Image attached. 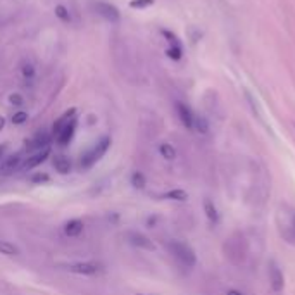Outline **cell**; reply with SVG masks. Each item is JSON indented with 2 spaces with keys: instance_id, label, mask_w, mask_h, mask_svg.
Instances as JSON below:
<instances>
[{
  "instance_id": "1",
  "label": "cell",
  "mask_w": 295,
  "mask_h": 295,
  "mask_svg": "<svg viewBox=\"0 0 295 295\" xmlns=\"http://www.w3.org/2000/svg\"><path fill=\"white\" fill-rule=\"evenodd\" d=\"M223 252L231 264L235 266H242L247 262L249 257V245L247 240L243 238L242 233H233L230 238H226V242L223 245Z\"/></svg>"
},
{
  "instance_id": "2",
  "label": "cell",
  "mask_w": 295,
  "mask_h": 295,
  "mask_svg": "<svg viewBox=\"0 0 295 295\" xmlns=\"http://www.w3.org/2000/svg\"><path fill=\"white\" fill-rule=\"evenodd\" d=\"M276 225H278V231L281 238L285 242L295 245V211L288 209L287 206L280 207L278 216H276Z\"/></svg>"
},
{
  "instance_id": "3",
  "label": "cell",
  "mask_w": 295,
  "mask_h": 295,
  "mask_svg": "<svg viewBox=\"0 0 295 295\" xmlns=\"http://www.w3.org/2000/svg\"><path fill=\"white\" fill-rule=\"evenodd\" d=\"M167 251L173 254L181 264L187 267H193L195 262H197V256H195L193 249L190 247L188 243L180 242V240H171V242H167Z\"/></svg>"
},
{
  "instance_id": "4",
  "label": "cell",
  "mask_w": 295,
  "mask_h": 295,
  "mask_svg": "<svg viewBox=\"0 0 295 295\" xmlns=\"http://www.w3.org/2000/svg\"><path fill=\"white\" fill-rule=\"evenodd\" d=\"M109 147H111V138L102 137L83 157H81V167H83V169H90L95 162H99L104 157V154L109 151Z\"/></svg>"
},
{
  "instance_id": "5",
  "label": "cell",
  "mask_w": 295,
  "mask_h": 295,
  "mask_svg": "<svg viewBox=\"0 0 295 295\" xmlns=\"http://www.w3.org/2000/svg\"><path fill=\"white\" fill-rule=\"evenodd\" d=\"M95 11H97L99 16H102L104 19L112 22V24H117V22L121 21V12L119 9H117L116 6H112V4L109 2H102V0H99V2L93 4Z\"/></svg>"
},
{
  "instance_id": "6",
  "label": "cell",
  "mask_w": 295,
  "mask_h": 295,
  "mask_svg": "<svg viewBox=\"0 0 295 295\" xmlns=\"http://www.w3.org/2000/svg\"><path fill=\"white\" fill-rule=\"evenodd\" d=\"M66 269L71 271V273H78V275H97L102 271V266L93 261H85V262H72V264H67Z\"/></svg>"
},
{
  "instance_id": "7",
  "label": "cell",
  "mask_w": 295,
  "mask_h": 295,
  "mask_svg": "<svg viewBox=\"0 0 295 295\" xmlns=\"http://www.w3.org/2000/svg\"><path fill=\"white\" fill-rule=\"evenodd\" d=\"M76 126H78V121H76V117H72L69 122H66V125L56 133L57 143L61 145V147H66V145H69V142H71L72 137H75V133H76Z\"/></svg>"
},
{
  "instance_id": "8",
  "label": "cell",
  "mask_w": 295,
  "mask_h": 295,
  "mask_svg": "<svg viewBox=\"0 0 295 295\" xmlns=\"http://www.w3.org/2000/svg\"><path fill=\"white\" fill-rule=\"evenodd\" d=\"M267 275H269V285L271 288L275 290V292H280V290H283L285 287V276L281 273L280 266L276 264L275 261L269 262V269H267Z\"/></svg>"
},
{
  "instance_id": "9",
  "label": "cell",
  "mask_w": 295,
  "mask_h": 295,
  "mask_svg": "<svg viewBox=\"0 0 295 295\" xmlns=\"http://www.w3.org/2000/svg\"><path fill=\"white\" fill-rule=\"evenodd\" d=\"M21 167H22V154H14V156L2 161V164H0V175L9 176L16 173L17 169H21Z\"/></svg>"
},
{
  "instance_id": "10",
  "label": "cell",
  "mask_w": 295,
  "mask_h": 295,
  "mask_svg": "<svg viewBox=\"0 0 295 295\" xmlns=\"http://www.w3.org/2000/svg\"><path fill=\"white\" fill-rule=\"evenodd\" d=\"M48 157H51V147L42 149V151H38V152H33L24 162H22V169H26V171L33 169V167L43 164V162L47 161Z\"/></svg>"
},
{
  "instance_id": "11",
  "label": "cell",
  "mask_w": 295,
  "mask_h": 295,
  "mask_svg": "<svg viewBox=\"0 0 295 295\" xmlns=\"http://www.w3.org/2000/svg\"><path fill=\"white\" fill-rule=\"evenodd\" d=\"M175 107H176V114H178L181 125H183L185 128H188V130H193L195 114L192 112V109H190L187 104H183V102H176Z\"/></svg>"
},
{
  "instance_id": "12",
  "label": "cell",
  "mask_w": 295,
  "mask_h": 295,
  "mask_svg": "<svg viewBox=\"0 0 295 295\" xmlns=\"http://www.w3.org/2000/svg\"><path fill=\"white\" fill-rule=\"evenodd\" d=\"M48 142H51V137H48L45 131H40V133H36L33 138L26 142V151H28V152H38V151H42V149H47Z\"/></svg>"
},
{
  "instance_id": "13",
  "label": "cell",
  "mask_w": 295,
  "mask_h": 295,
  "mask_svg": "<svg viewBox=\"0 0 295 295\" xmlns=\"http://www.w3.org/2000/svg\"><path fill=\"white\" fill-rule=\"evenodd\" d=\"M128 238H130V242L135 245V247L145 249V251H154V249H156V245L152 243L151 238H147L142 233H137V231H131V233L128 235Z\"/></svg>"
},
{
  "instance_id": "14",
  "label": "cell",
  "mask_w": 295,
  "mask_h": 295,
  "mask_svg": "<svg viewBox=\"0 0 295 295\" xmlns=\"http://www.w3.org/2000/svg\"><path fill=\"white\" fill-rule=\"evenodd\" d=\"M204 212H206L207 219L211 221L212 225L219 223V212H217L214 202H212L211 199H204Z\"/></svg>"
},
{
  "instance_id": "15",
  "label": "cell",
  "mask_w": 295,
  "mask_h": 295,
  "mask_svg": "<svg viewBox=\"0 0 295 295\" xmlns=\"http://www.w3.org/2000/svg\"><path fill=\"white\" fill-rule=\"evenodd\" d=\"M83 221L80 219H72L69 223H66L64 226V233L67 237H80L81 233H83Z\"/></svg>"
},
{
  "instance_id": "16",
  "label": "cell",
  "mask_w": 295,
  "mask_h": 295,
  "mask_svg": "<svg viewBox=\"0 0 295 295\" xmlns=\"http://www.w3.org/2000/svg\"><path fill=\"white\" fill-rule=\"evenodd\" d=\"M54 167H56L61 175H67L71 171V161L66 156H56V159H54Z\"/></svg>"
},
{
  "instance_id": "17",
  "label": "cell",
  "mask_w": 295,
  "mask_h": 295,
  "mask_svg": "<svg viewBox=\"0 0 295 295\" xmlns=\"http://www.w3.org/2000/svg\"><path fill=\"white\" fill-rule=\"evenodd\" d=\"M72 117H76V107H71L69 111H66L64 114H62L56 122H54V133H57V131L61 130L62 126L66 125V122H69Z\"/></svg>"
},
{
  "instance_id": "18",
  "label": "cell",
  "mask_w": 295,
  "mask_h": 295,
  "mask_svg": "<svg viewBox=\"0 0 295 295\" xmlns=\"http://www.w3.org/2000/svg\"><path fill=\"white\" fill-rule=\"evenodd\" d=\"M0 254H4V256H17L19 249L14 243L7 242V240H0Z\"/></svg>"
},
{
  "instance_id": "19",
  "label": "cell",
  "mask_w": 295,
  "mask_h": 295,
  "mask_svg": "<svg viewBox=\"0 0 295 295\" xmlns=\"http://www.w3.org/2000/svg\"><path fill=\"white\" fill-rule=\"evenodd\" d=\"M54 12H56V17L61 22H71V12L66 6L59 4V6H56V9H54Z\"/></svg>"
},
{
  "instance_id": "20",
  "label": "cell",
  "mask_w": 295,
  "mask_h": 295,
  "mask_svg": "<svg viewBox=\"0 0 295 295\" xmlns=\"http://www.w3.org/2000/svg\"><path fill=\"white\" fill-rule=\"evenodd\" d=\"M159 152H161V156L167 159V161H173V159L176 157V151L171 143H161L159 145Z\"/></svg>"
},
{
  "instance_id": "21",
  "label": "cell",
  "mask_w": 295,
  "mask_h": 295,
  "mask_svg": "<svg viewBox=\"0 0 295 295\" xmlns=\"http://www.w3.org/2000/svg\"><path fill=\"white\" fill-rule=\"evenodd\" d=\"M21 75H22V78H24L26 81L35 80V75H36L35 66L31 64V62H24V64H22V67H21Z\"/></svg>"
},
{
  "instance_id": "22",
  "label": "cell",
  "mask_w": 295,
  "mask_h": 295,
  "mask_svg": "<svg viewBox=\"0 0 295 295\" xmlns=\"http://www.w3.org/2000/svg\"><path fill=\"white\" fill-rule=\"evenodd\" d=\"M166 199H171V201H180V202H183V201H187L188 199V195L185 190H171V192H167L164 195Z\"/></svg>"
},
{
  "instance_id": "23",
  "label": "cell",
  "mask_w": 295,
  "mask_h": 295,
  "mask_svg": "<svg viewBox=\"0 0 295 295\" xmlns=\"http://www.w3.org/2000/svg\"><path fill=\"white\" fill-rule=\"evenodd\" d=\"M161 35L164 36V38L169 42V47H181V43H180V40H178V36H176L175 33H171L169 30H161Z\"/></svg>"
},
{
  "instance_id": "24",
  "label": "cell",
  "mask_w": 295,
  "mask_h": 295,
  "mask_svg": "<svg viewBox=\"0 0 295 295\" xmlns=\"http://www.w3.org/2000/svg\"><path fill=\"white\" fill-rule=\"evenodd\" d=\"M156 4V0H130L131 9H147Z\"/></svg>"
},
{
  "instance_id": "25",
  "label": "cell",
  "mask_w": 295,
  "mask_h": 295,
  "mask_svg": "<svg viewBox=\"0 0 295 295\" xmlns=\"http://www.w3.org/2000/svg\"><path fill=\"white\" fill-rule=\"evenodd\" d=\"M166 56L169 59H173V61H180V59L183 57V48H181V47H169L166 51Z\"/></svg>"
},
{
  "instance_id": "26",
  "label": "cell",
  "mask_w": 295,
  "mask_h": 295,
  "mask_svg": "<svg viewBox=\"0 0 295 295\" xmlns=\"http://www.w3.org/2000/svg\"><path fill=\"white\" fill-rule=\"evenodd\" d=\"M193 128L199 131V133H207V130H209V126H207V122L204 117H197L195 116V119H193Z\"/></svg>"
},
{
  "instance_id": "27",
  "label": "cell",
  "mask_w": 295,
  "mask_h": 295,
  "mask_svg": "<svg viewBox=\"0 0 295 295\" xmlns=\"http://www.w3.org/2000/svg\"><path fill=\"white\" fill-rule=\"evenodd\" d=\"M131 185H133L135 188H143L145 187V176L142 173H133V176H131Z\"/></svg>"
},
{
  "instance_id": "28",
  "label": "cell",
  "mask_w": 295,
  "mask_h": 295,
  "mask_svg": "<svg viewBox=\"0 0 295 295\" xmlns=\"http://www.w3.org/2000/svg\"><path fill=\"white\" fill-rule=\"evenodd\" d=\"M28 121V112H24V111H17L14 112V116H12V122L14 125H24V122Z\"/></svg>"
},
{
  "instance_id": "29",
  "label": "cell",
  "mask_w": 295,
  "mask_h": 295,
  "mask_svg": "<svg viewBox=\"0 0 295 295\" xmlns=\"http://www.w3.org/2000/svg\"><path fill=\"white\" fill-rule=\"evenodd\" d=\"M9 104L14 107H21L22 104H24V99H22L21 93H11L9 95Z\"/></svg>"
},
{
  "instance_id": "30",
  "label": "cell",
  "mask_w": 295,
  "mask_h": 295,
  "mask_svg": "<svg viewBox=\"0 0 295 295\" xmlns=\"http://www.w3.org/2000/svg\"><path fill=\"white\" fill-rule=\"evenodd\" d=\"M33 181H35V183H42V181H48V176H47V175H36V176H33Z\"/></svg>"
},
{
  "instance_id": "31",
  "label": "cell",
  "mask_w": 295,
  "mask_h": 295,
  "mask_svg": "<svg viewBox=\"0 0 295 295\" xmlns=\"http://www.w3.org/2000/svg\"><path fill=\"white\" fill-rule=\"evenodd\" d=\"M226 295H243V293L240 292V290H235V288H231V290H228V292H226Z\"/></svg>"
},
{
  "instance_id": "32",
  "label": "cell",
  "mask_w": 295,
  "mask_h": 295,
  "mask_svg": "<svg viewBox=\"0 0 295 295\" xmlns=\"http://www.w3.org/2000/svg\"><path fill=\"white\" fill-rule=\"evenodd\" d=\"M4 126H6V117H4V116H0V131L4 130Z\"/></svg>"
}]
</instances>
